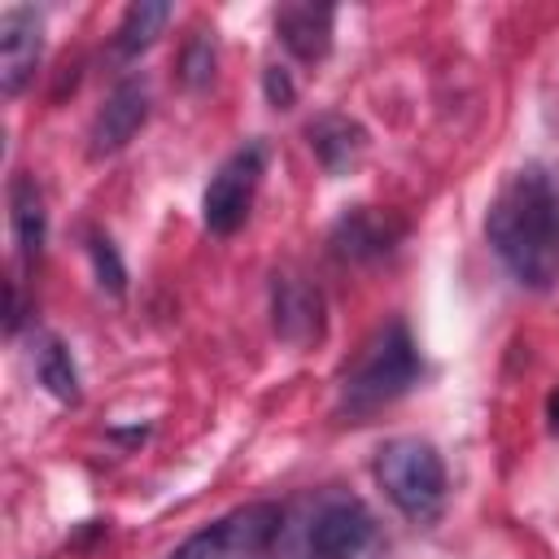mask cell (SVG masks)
I'll use <instances>...</instances> for the list:
<instances>
[{
  "instance_id": "cell-2",
  "label": "cell",
  "mask_w": 559,
  "mask_h": 559,
  "mask_svg": "<svg viewBox=\"0 0 559 559\" xmlns=\"http://www.w3.org/2000/svg\"><path fill=\"white\" fill-rule=\"evenodd\" d=\"M419 380V354L406 336L402 323H389L384 332H376V341L358 354L354 371L345 376L341 384V411L362 419V415H376L380 406L397 402L411 384Z\"/></svg>"
},
{
  "instance_id": "cell-6",
  "label": "cell",
  "mask_w": 559,
  "mask_h": 559,
  "mask_svg": "<svg viewBox=\"0 0 559 559\" xmlns=\"http://www.w3.org/2000/svg\"><path fill=\"white\" fill-rule=\"evenodd\" d=\"M376 537V520L358 498H332L314 511L293 559H362Z\"/></svg>"
},
{
  "instance_id": "cell-10",
  "label": "cell",
  "mask_w": 559,
  "mask_h": 559,
  "mask_svg": "<svg viewBox=\"0 0 559 559\" xmlns=\"http://www.w3.org/2000/svg\"><path fill=\"white\" fill-rule=\"evenodd\" d=\"M275 31L293 57L323 61L332 48V9L328 4H284V9H275Z\"/></svg>"
},
{
  "instance_id": "cell-13",
  "label": "cell",
  "mask_w": 559,
  "mask_h": 559,
  "mask_svg": "<svg viewBox=\"0 0 559 559\" xmlns=\"http://www.w3.org/2000/svg\"><path fill=\"white\" fill-rule=\"evenodd\" d=\"M166 22H170V4H162V0H135V4L122 13V22H118V52H122V57L144 52V48L162 35Z\"/></svg>"
},
{
  "instance_id": "cell-17",
  "label": "cell",
  "mask_w": 559,
  "mask_h": 559,
  "mask_svg": "<svg viewBox=\"0 0 559 559\" xmlns=\"http://www.w3.org/2000/svg\"><path fill=\"white\" fill-rule=\"evenodd\" d=\"M266 96H271V105H293V83H288V74L280 70V66H271L266 70Z\"/></svg>"
},
{
  "instance_id": "cell-18",
  "label": "cell",
  "mask_w": 559,
  "mask_h": 559,
  "mask_svg": "<svg viewBox=\"0 0 559 559\" xmlns=\"http://www.w3.org/2000/svg\"><path fill=\"white\" fill-rule=\"evenodd\" d=\"M550 415H555V419H550V424H555V428H559V393H555V397H550Z\"/></svg>"
},
{
  "instance_id": "cell-16",
  "label": "cell",
  "mask_w": 559,
  "mask_h": 559,
  "mask_svg": "<svg viewBox=\"0 0 559 559\" xmlns=\"http://www.w3.org/2000/svg\"><path fill=\"white\" fill-rule=\"evenodd\" d=\"M92 262H96V275L100 284H109L114 297H122V284H127V271L118 262V249L109 245V236H92Z\"/></svg>"
},
{
  "instance_id": "cell-4",
  "label": "cell",
  "mask_w": 559,
  "mask_h": 559,
  "mask_svg": "<svg viewBox=\"0 0 559 559\" xmlns=\"http://www.w3.org/2000/svg\"><path fill=\"white\" fill-rule=\"evenodd\" d=\"M284 511L275 502H245L214 524L197 528L188 542H179L166 559H266L271 542L280 537Z\"/></svg>"
},
{
  "instance_id": "cell-14",
  "label": "cell",
  "mask_w": 559,
  "mask_h": 559,
  "mask_svg": "<svg viewBox=\"0 0 559 559\" xmlns=\"http://www.w3.org/2000/svg\"><path fill=\"white\" fill-rule=\"evenodd\" d=\"M35 371H39V384H44L57 402H79V371H74L70 349H66L57 336H44V341H39V349H35Z\"/></svg>"
},
{
  "instance_id": "cell-7",
  "label": "cell",
  "mask_w": 559,
  "mask_h": 559,
  "mask_svg": "<svg viewBox=\"0 0 559 559\" xmlns=\"http://www.w3.org/2000/svg\"><path fill=\"white\" fill-rule=\"evenodd\" d=\"M39 52H44V26H39V13L26 9V4H13L0 13V92L4 96H17L35 66H39Z\"/></svg>"
},
{
  "instance_id": "cell-1",
  "label": "cell",
  "mask_w": 559,
  "mask_h": 559,
  "mask_svg": "<svg viewBox=\"0 0 559 559\" xmlns=\"http://www.w3.org/2000/svg\"><path fill=\"white\" fill-rule=\"evenodd\" d=\"M485 236L524 288H550L559 275V201L542 166H520L498 188Z\"/></svg>"
},
{
  "instance_id": "cell-15",
  "label": "cell",
  "mask_w": 559,
  "mask_h": 559,
  "mask_svg": "<svg viewBox=\"0 0 559 559\" xmlns=\"http://www.w3.org/2000/svg\"><path fill=\"white\" fill-rule=\"evenodd\" d=\"M336 249H341V253H349V258L380 253V249H389V231H384V227H376L367 214H354V218H345V223L336 227Z\"/></svg>"
},
{
  "instance_id": "cell-8",
  "label": "cell",
  "mask_w": 559,
  "mask_h": 559,
  "mask_svg": "<svg viewBox=\"0 0 559 559\" xmlns=\"http://www.w3.org/2000/svg\"><path fill=\"white\" fill-rule=\"evenodd\" d=\"M144 114H148V92H144V83H140V79L118 83V87L109 92L105 109H100L96 122H92V157L118 153V148L140 131Z\"/></svg>"
},
{
  "instance_id": "cell-9",
  "label": "cell",
  "mask_w": 559,
  "mask_h": 559,
  "mask_svg": "<svg viewBox=\"0 0 559 559\" xmlns=\"http://www.w3.org/2000/svg\"><path fill=\"white\" fill-rule=\"evenodd\" d=\"M275 332L293 345H310L323 332V297L297 275H275Z\"/></svg>"
},
{
  "instance_id": "cell-11",
  "label": "cell",
  "mask_w": 559,
  "mask_h": 559,
  "mask_svg": "<svg viewBox=\"0 0 559 559\" xmlns=\"http://www.w3.org/2000/svg\"><path fill=\"white\" fill-rule=\"evenodd\" d=\"M9 218H13V240L22 249V258H39L44 249V231H48V214H44V197L35 188L31 175H13L9 183Z\"/></svg>"
},
{
  "instance_id": "cell-5",
  "label": "cell",
  "mask_w": 559,
  "mask_h": 559,
  "mask_svg": "<svg viewBox=\"0 0 559 559\" xmlns=\"http://www.w3.org/2000/svg\"><path fill=\"white\" fill-rule=\"evenodd\" d=\"M262 162H266V148L253 140L245 148H236L205 183V197H201V223L214 231V236H231L245 218H249V205L258 197V183H262Z\"/></svg>"
},
{
  "instance_id": "cell-3",
  "label": "cell",
  "mask_w": 559,
  "mask_h": 559,
  "mask_svg": "<svg viewBox=\"0 0 559 559\" xmlns=\"http://www.w3.org/2000/svg\"><path fill=\"white\" fill-rule=\"evenodd\" d=\"M376 476H380L389 502L406 520H415V524L437 520V511L445 502V463L428 441H419V437L389 441L376 459Z\"/></svg>"
},
{
  "instance_id": "cell-12",
  "label": "cell",
  "mask_w": 559,
  "mask_h": 559,
  "mask_svg": "<svg viewBox=\"0 0 559 559\" xmlns=\"http://www.w3.org/2000/svg\"><path fill=\"white\" fill-rule=\"evenodd\" d=\"M310 148L319 153V162H323L332 175H341V170H349V166L362 157L367 140H362V127H354L349 118L328 114V118L310 122Z\"/></svg>"
}]
</instances>
